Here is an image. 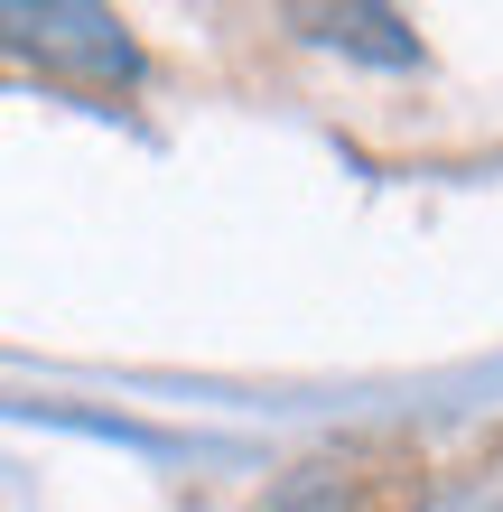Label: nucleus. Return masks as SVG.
Segmentation results:
<instances>
[{
    "instance_id": "nucleus-1",
    "label": "nucleus",
    "mask_w": 503,
    "mask_h": 512,
    "mask_svg": "<svg viewBox=\"0 0 503 512\" xmlns=\"http://www.w3.org/2000/svg\"><path fill=\"white\" fill-rule=\"evenodd\" d=\"M0 47L38 56V66H66L84 84H131L140 75L131 28L112 10H94V0H0Z\"/></svg>"
},
{
    "instance_id": "nucleus-2",
    "label": "nucleus",
    "mask_w": 503,
    "mask_h": 512,
    "mask_svg": "<svg viewBox=\"0 0 503 512\" xmlns=\"http://www.w3.org/2000/svg\"><path fill=\"white\" fill-rule=\"evenodd\" d=\"M299 28L308 38H336V47H364V56H382V66H410V56H420V38H410L392 10H308Z\"/></svg>"
},
{
    "instance_id": "nucleus-3",
    "label": "nucleus",
    "mask_w": 503,
    "mask_h": 512,
    "mask_svg": "<svg viewBox=\"0 0 503 512\" xmlns=\"http://www.w3.org/2000/svg\"><path fill=\"white\" fill-rule=\"evenodd\" d=\"M429 512H503V485H457V494H438Z\"/></svg>"
}]
</instances>
